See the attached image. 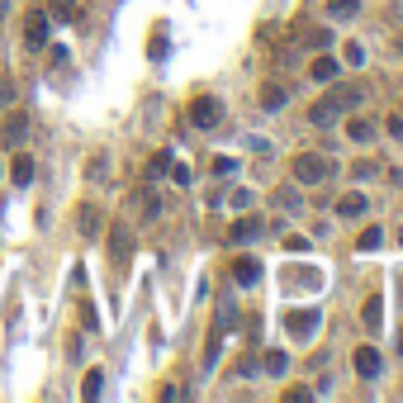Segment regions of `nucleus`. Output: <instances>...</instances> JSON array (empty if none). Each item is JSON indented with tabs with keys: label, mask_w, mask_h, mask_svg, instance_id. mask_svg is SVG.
<instances>
[{
	"label": "nucleus",
	"mask_w": 403,
	"mask_h": 403,
	"mask_svg": "<svg viewBox=\"0 0 403 403\" xmlns=\"http://www.w3.org/2000/svg\"><path fill=\"white\" fill-rule=\"evenodd\" d=\"M361 100H365V86H361V81H351V86H332V91H327L323 100H318V105L309 109V124L327 128L332 119H337V114H351V109H356Z\"/></svg>",
	"instance_id": "f257e3e1"
},
{
	"label": "nucleus",
	"mask_w": 403,
	"mask_h": 403,
	"mask_svg": "<svg viewBox=\"0 0 403 403\" xmlns=\"http://www.w3.org/2000/svg\"><path fill=\"white\" fill-rule=\"evenodd\" d=\"M290 171H295L299 186H323L337 166H332V157H323V152H299L295 161H290Z\"/></svg>",
	"instance_id": "f03ea898"
},
{
	"label": "nucleus",
	"mask_w": 403,
	"mask_h": 403,
	"mask_svg": "<svg viewBox=\"0 0 403 403\" xmlns=\"http://www.w3.org/2000/svg\"><path fill=\"white\" fill-rule=\"evenodd\" d=\"M218 119H223V105H218L214 95H200V100L190 105V124L195 128H218Z\"/></svg>",
	"instance_id": "7ed1b4c3"
},
{
	"label": "nucleus",
	"mask_w": 403,
	"mask_h": 403,
	"mask_svg": "<svg viewBox=\"0 0 403 403\" xmlns=\"http://www.w3.org/2000/svg\"><path fill=\"white\" fill-rule=\"evenodd\" d=\"M24 133H29V114H24V109H15V114L0 124V147H19V142H24Z\"/></svg>",
	"instance_id": "20e7f679"
},
{
	"label": "nucleus",
	"mask_w": 403,
	"mask_h": 403,
	"mask_svg": "<svg viewBox=\"0 0 403 403\" xmlns=\"http://www.w3.org/2000/svg\"><path fill=\"white\" fill-rule=\"evenodd\" d=\"M128 256H133V233H128L124 223H114V233H109V261L128 266Z\"/></svg>",
	"instance_id": "39448f33"
},
{
	"label": "nucleus",
	"mask_w": 403,
	"mask_h": 403,
	"mask_svg": "<svg viewBox=\"0 0 403 403\" xmlns=\"http://www.w3.org/2000/svg\"><path fill=\"white\" fill-rule=\"evenodd\" d=\"M24 43L29 47L47 43V10H29V15H24Z\"/></svg>",
	"instance_id": "423d86ee"
},
{
	"label": "nucleus",
	"mask_w": 403,
	"mask_h": 403,
	"mask_svg": "<svg viewBox=\"0 0 403 403\" xmlns=\"http://www.w3.org/2000/svg\"><path fill=\"white\" fill-rule=\"evenodd\" d=\"M318 318H323L318 309H290V313H285V327H290L295 337H309L313 327H318Z\"/></svg>",
	"instance_id": "0eeeda50"
},
{
	"label": "nucleus",
	"mask_w": 403,
	"mask_h": 403,
	"mask_svg": "<svg viewBox=\"0 0 403 403\" xmlns=\"http://www.w3.org/2000/svg\"><path fill=\"white\" fill-rule=\"evenodd\" d=\"M351 365H356V375L375 380V375H380V351H375V346H356V356H351Z\"/></svg>",
	"instance_id": "6e6552de"
},
{
	"label": "nucleus",
	"mask_w": 403,
	"mask_h": 403,
	"mask_svg": "<svg viewBox=\"0 0 403 403\" xmlns=\"http://www.w3.org/2000/svg\"><path fill=\"white\" fill-rule=\"evenodd\" d=\"M233 280L237 285H256V280H261V261H256V256H237L233 261Z\"/></svg>",
	"instance_id": "1a4fd4ad"
},
{
	"label": "nucleus",
	"mask_w": 403,
	"mask_h": 403,
	"mask_svg": "<svg viewBox=\"0 0 403 403\" xmlns=\"http://www.w3.org/2000/svg\"><path fill=\"white\" fill-rule=\"evenodd\" d=\"M251 237H261V223H256V218H237L233 228H228V242H233V247H242Z\"/></svg>",
	"instance_id": "9d476101"
},
{
	"label": "nucleus",
	"mask_w": 403,
	"mask_h": 403,
	"mask_svg": "<svg viewBox=\"0 0 403 403\" xmlns=\"http://www.w3.org/2000/svg\"><path fill=\"white\" fill-rule=\"evenodd\" d=\"M81 10H76V0H47V19H57V24H72Z\"/></svg>",
	"instance_id": "9b49d317"
},
{
	"label": "nucleus",
	"mask_w": 403,
	"mask_h": 403,
	"mask_svg": "<svg viewBox=\"0 0 403 403\" xmlns=\"http://www.w3.org/2000/svg\"><path fill=\"white\" fill-rule=\"evenodd\" d=\"M309 76H313V81H323V86H332V81L341 76V67L332 62V57H318V62L309 67Z\"/></svg>",
	"instance_id": "f8f14e48"
},
{
	"label": "nucleus",
	"mask_w": 403,
	"mask_h": 403,
	"mask_svg": "<svg viewBox=\"0 0 403 403\" xmlns=\"http://www.w3.org/2000/svg\"><path fill=\"white\" fill-rule=\"evenodd\" d=\"M337 214L341 218H361V214H365V195H356V190H351V195H341V200H337Z\"/></svg>",
	"instance_id": "ddd939ff"
},
{
	"label": "nucleus",
	"mask_w": 403,
	"mask_h": 403,
	"mask_svg": "<svg viewBox=\"0 0 403 403\" xmlns=\"http://www.w3.org/2000/svg\"><path fill=\"white\" fill-rule=\"evenodd\" d=\"M10 181H15V186H29V181H33V157H24V152L15 157V166H10Z\"/></svg>",
	"instance_id": "4468645a"
},
{
	"label": "nucleus",
	"mask_w": 403,
	"mask_h": 403,
	"mask_svg": "<svg viewBox=\"0 0 403 403\" xmlns=\"http://www.w3.org/2000/svg\"><path fill=\"white\" fill-rule=\"evenodd\" d=\"M76 223H81V233H86V237H95V233H100V209H91V204H81Z\"/></svg>",
	"instance_id": "2eb2a0df"
},
{
	"label": "nucleus",
	"mask_w": 403,
	"mask_h": 403,
	"mask_svg": "<svg viewBox=\"0 0 403 403\" xmlns=\"http://www.w3.org/2000/svg\"><path fill=\"white\" fill-rule=\"evenodd\" d=\"M285 100H290V91H285V86H276V81H271V86H261V105H266V109H280Z\"/></svg>",
	"instance_id": "dca6fc26"
},
{
	"label": "nucleus",
	"mask_w": 403,
	"mask_h": 403,
	"mask_svg": "<svg viewBox=\"0 0 403 403\" xmlns=\"http://www.w3.org/2000/svg\"><path fill=\"white\" fill-rule=\"evenodd\" d=\"M346 133H351L356 142H370L375 138V124H370V119H346Z\"/></svg>",
	"instance_id": "f3484780"
},
{
	"label": "nucleus",
	"mask_w": 403,
	"mask_h": 403,
	"mask_svg": "<svg viewBox=\"0 0 403 403\" xmlns=\"http://www.w3.org/2000/svg\"><path fill=\"white\" fill-rule=\"evenodd\" d=\"M100 389H105V375L91 370V375H86V385H81V394H86V399H100Z\"/></svg>",
	"instance_id": "a211bd4d"
},
{
	"label": "nucleus",
	"mask_w": 403,
	"mask_h": 403,
	"mask_svg": "<svg viewBox=\"0 0 403 403\" xmlns=\"http://www.w3.org/2000/svg\"><path fill=\"white\" fill-rule=\"evenodd\" d=\"M361 318H365V327H380V318H385V309H380V299H365V309H361Z\"/></svg>",
	"instance_id": "6ab92c4d"
},
{
	"label": "nucleus",
	"mask_w": 403,
	"mask_h": 403,
	"mask_svg": "<svg viewBox=\"0 0 403 403\" xmlns=\"http://www.w3.org/2000/svg\"><path fill=\"white\" fill-rule=\"evenodd\" d=\"M380 242H385V233H380V228H365V233L356 237V247H361V251H375Z\"/></svg>",
	"instance_id": "aec40b11"
},
{
	"label": "nucleus",
	"mask_w": 403,
	"mask_h": 403,
	"mask_svg": "<svg viewBox=\"0 0 403 403\" xmlns=\"http://www.w3.org/2000/svg\"><path fill=\"white\" fill-rule=\"evenodd\" d=\"M327 10H332V15H337V19H351V15H356V10H361V5H356V0H332Z\"/></svg>",
	"instance_id": "412c9836"
},
{
	"label": "nucleus",
	"mask_w": 403,
	"mask_h": 403,
	"mask_svg": "<svg viewBox=\"0 0 403 403\" xmlns=\"http://www.w3.org/2000/svg\"><path fill=\"white\" fill-rule=\"evenodd\" d=\"M285 365H290L285 351H266V370H271V375H285Z\"/></svg>",
	"instance_id": "4be33fe9"
},
{
	"label": "nucleus",
	"mask_w": 403,
	"mask_h": 403,
	"mask_svg": "<svg viewBox=\"0 0 403 403\" xmlns=\"http://www.w3.org/2000/svg\"><path fill=\"white\" fill-rule=\"evenodd\" d=\"M166 171H171V152H157L152 166H147V176H166Z\"/></svg>",
	"instance_id": "5701e85b"
},
{
	"label": "nucleus",
	"mask_w": 403,
	"mask_h": 403,
	"mask_svg": "<svg viewBox=\"0 0 403 403\" xmlns=\"http://www.w3.org/2000/svg\"><path fill=\"white\" fill-rule=\"evenodd\" d=\"M304 43H309V47H327V43H332V33H327V29H313Z\"/></svg>",
	"instance_id": "b1692460"
},
{
	"label": "nucleus",
	"mask_w": 403,
	"mask_h": 403,
	"mask_svg": "<svg viewBox=\"0 0 403 403\" xmlns=\"http://www.w3.org/2000/svg\"><path fill=\"white\" fill-rule=\"evenodd\" d=\"M142 214L157 218V214H161V200H157V195H142Z\"/></svg>",
	"instance_id": "393cba45"
},
{
	"label": "nucleus",
	"mask_w": 403,
	"mask_h": 403,
	"mask_svg": "<svg viewBox=\"0 0 403 403\" xmlns=\"http://www.w3.org/2000/svg\"><path fill=\"white\" fill-rule=\"evenodd\" d=\"M346 62H351V67H361V62H365V47H361V43H351V47H346Z\"/></svg>",
	"instance_id": "a878e982"
},
{
	"label": "nucleus",
	"mask_w": 403,
	"mask_h": 403,
	"mask_svg": "<svg viewBox=\"0 0 403 403\" xmlns=\"http://www.w3.org/2000/svg\"><path fill=\"white\" fill-rule=\"evenodd\" d=\"M214 171H218V176H233V171H237V161H233V157H218V161H214Z\"/></svg>",
	"instance_id": "bb28decb"
},
{
	"label": "nucleus",
	"mask_w": 403,
	"mask_h": 403,
	"mask_svg": "<svg viewBox=\"0 0 403 403\" xmlns=\"http://www.w3.org/2000/svg\"><path fill=\"white\" fill-rule=\"evenodd\" d=\"M399 47H403V38H399Z\"/></svg>",
	"instance_id": "cd10ccee"
}]
</instances>
